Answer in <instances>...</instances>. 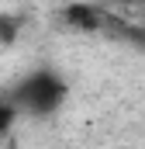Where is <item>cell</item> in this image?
<instances>
[{"instance_id": "1", "label": "cell", "mask_w": 145, "mask_h": 149, "mask_svg": "<svg viewBox=\"0 0 145 149\" xmlns=\"http://www.w3.org/2000/svg\"><path fill=\"white\" fill-rule=\"evenodd\" d=\"M7 97L14 101V108H17L21 114L48 118V114H55L62 104H66V97H69V83L62 80V73L41 66V70H31L28 76H21Z\"/></svg>"}, {"instance_id": "2", "label": "cell", "mask_w": 145, "mask_h": 149, "mask_svg": "<svg viewBox=\"0 0 145 149\" xmlns=\"http://www.w3.org/2000/svg\"><path fill=\"white\" fill-rule=\"evenodd\" d=\"M62 21L76 28V31H86V35H93V31H104L110 24V14L107 10H100V7H93V3H83V0H72L62 7Z\"/></svg>"}, {"instance_id": "3", "label": "cell", "mask_w": 145, "mask_h": 149, "mask_svg": "<svg viewBox=\"0 0 145 149\" xmlns=\"http://www.w3.org/2000/svg\"><path fill=\"white\" fill-rule=\"evenodd\" d=\"M107 28H117V38H124L128 45H135V49H142V52H145V24H124V21L110 17Z\"/></svg>"}, {"instance_id": "4", "label": "cell", "mask_w": 145, "mask_h": 149, "mask_svg": "<svg viewBox=\"0 0 145 149\" xmlns=\"http://www.w3.org/2000/svg\"><path fill=\"white\" fill-rule=\"evenodd\" d=\"M17 31H21V17L3 10V14H0V42H3V45H10V42L17 38Z\"/></svg>"}, {"instance_id": "5", "label": "cell", "mask_w": 145, "mask_h": 149, "mask_svg": "<svg viewBox=\"0 0 145 149\" xmlns=\"http://www.w3.org/2000/svg\"><path fill=\"white\" fill-rule=\"evenodd\" d=\"M17 114H21V111L14 108V101H10V97H0V139H3V135L14 128Z\"/></svg>"}, {"instance_id": "6", "label": "cell", "mask_w": 145, "mask_h": 149, "mask_svg": "<svg viewBox=\"0 0 145 149\" xmlns=\"http://www.w3.org/2000/svg\"><path fill=\"white\" fill-rule=\"evenodd\" d=\"M142 3H145V0H142Z\"/></svg>"}]
</instances>
